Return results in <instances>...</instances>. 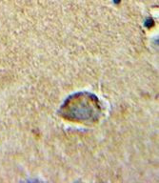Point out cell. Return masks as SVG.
Wrapping results in <instances>:
<instances>
[{
  "mask_svg": "<svg viewBox=\"0 0 159 183\" xmlns=\"http://www.w3.org/2000/svg\"><path fill=\"white\" fill-rule=\"evenodd\" d=\"M59 114L74 122H93L98 120L102 108L98 98L93 94L82 92L68 97L61 106Z\"/></svg>",
  "mask_w": 159,
  "mask_h": 183,
  "instance_id": "obj_1",
  "label": "cell"
},
{
  "mask_svg": "<svg viewBox=\"0 0 159 183\" xmlns=\"http://www.w3.org/2000/svg\"><path fill=\"white\" fill-rule=\"evenodd\" d=\"M153 25H155V21L152 20V18H148L147 20L145 21V26L147 27V28H152Z\"/></svg>",
  "mask_w": 159,
  "mask_h": 183,
  "instance_id": "obj_2",
  "label": "cell"
},
{
  "mask_svg": "<svg viewBox=\"0 0 159 183\" xmlns=\"http://www.w3.org/2000/svg\"><path fill=\"white\" fill-rule=\"evenodd\" d=\"M113 3L114 4H118V3H120V0H113Z\"/></svg>",
  "mask_w": 159,
  "mask_h": 183,
  "instance_id": "obj_3",
  "label": "cell"
}]
</instances>
